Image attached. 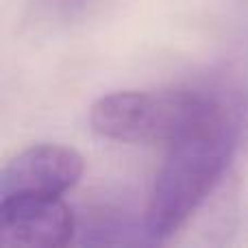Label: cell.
<instances>
[{
    "mask_svg": "<svg viewBox=\"0 0 248 248\" xmlns=\"http://www.w3.org/2000/svg\"><path fill=\"white\" fill-rule=\"evenodd\" d=\"M98 0H31V20L44 29H65L83 20Z\"/></svg>",
    "mask_w": 248,
    "mask_h": 248,
    "instance_id": "5",
    "label": "cell"
},
{
    "mask_svg": "<svg viewBox=\"0 0 248 248\" xmlns=\"http://www.w3.org/2000/svg\"><path fill=\"white\" fill-rule=\"evenodd\" d=\"M214 94L216 85L116 92L92 105L90 124L105 140L170 146L201 120Z\"/></svg>",
    "mask_w": 248,
    "mask_h": 248,
    "instance_id": "2",
    "label": "cell"
},
{
    "mask_svg": "<svg viewBox=\"0 0 248 248\" xmlns=\"http://www.w3.org/2000/svg\"><path fill=\"white\" fill-rule=\"evenodd\" d=\"M85 161L70 146L35 144L20 150L0 172V201L63 196L81 181Z\"/></svg>",
    "mask_w": 248,
    "mask_h": 248,
    "instance_id": "3",
    "label": "cell"
},
{
    "mask_svg": "<svg viewBox=\"0 0 248 248\" xmlns=\"http://www.w3.org/2000/svg\"><path fill=\"white\" fill-rule=\"evenodd\" d=\"M246 124V94L233 85H216L201 120L168 146L144 216L150 242L172 237L209 201L240 150Z\"/></svg>",
    "mask_w": 248,
    "mask_h": 248,
    "instance_id": "1",
    "label": "cell"
},
{
    "mask_svg": "<svg viewBox=\"0 0 248 248\" xmlns=\"http://www.w3.org/2000/svg\"><path fill=\"white\" fill-rule=\"evenodd\" d=\"M77 218L63 196H22L0 201V246L57 248L72 242Z\"/></svg>",
    "mask_w": 248,
    "mask_h": 248,
    "instance_id": "4",
    "label": "cell"
}]
</instances>
